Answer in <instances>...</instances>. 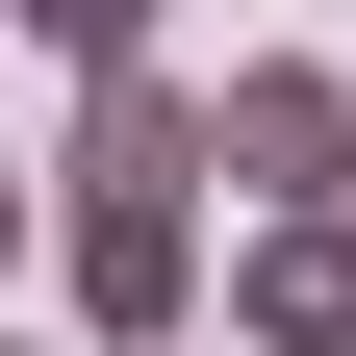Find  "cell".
Here are the masks:
<instances>
[{"instance_id":"4","label":"cell","mask_w":356,"mask_h":356,"mask_svg":"<svg viewBox=\"0 0 356 356\" xmlns=\"http://www.w3.org/2000/svg\"><path fill=\"white\" fill-rule=\"evenodd\" d=\"M229 356H356V204H331V229H254V254H229Z\"/></svg>"},{"instance_id":"5","label":"cell","mask_w":356,"mask_h":356,"mask_svg":"<svg viewBox=\"0 0 356 356\" xmlns=\"http://www.w3.org/2000/svg\"><path fill=\"white\" fill-rule=\"evenodd\" d=\"M26 51H76V76H153V0H0Z\"/></svg>"},{"instance_id":"1","label":"cell","mask_w":356,"mask_h":356,"mask_svg":"<svg viewBox=\"0 0 356 356\" xmlns=\"http://www.w3.org/2000/svg\"><path fill=\"white\" fill-rule=\"evenodd\" d=\"M204 178H229L254 229H331V204H356V76L331 51H254L229 102H204Z\"/></svg>"},{"instance_id":"6","label":"cell","mask_w":356,"mask_h":356,"mask_svg":"<svg viewBox=\"0 0 356 356\" xmlns=\"http://www.w3.org/2000/svg\"><path fill=\"white\" fill-rule=\"evenodd\" d=\"M26 204H51V178H26V153H0V280H26Z\"/></svg>"},{"instance_id":"2","label":"cell","mask_w":356,"mask_h":356,"mask_svg":"<svg viewBox=\"0 0 356 356\" xmlns=\"http://www.w3.org/2000/svg\"><path fill=\"white\" fill-rule=\"evenodd\" d=\"M51 204H204V76H76Z\"/></svg>"},{"instance_id":"3","label":"cell","mask_w":356,"mask_h":356,"mask_svg":"<svg viewBox=\"0 0 356 356\" xmlns=\"http://www.w3.org/2000/svg\"><path fill=\"white\" fill-rule=\"evenodd\" d=\"M178 305H204V204H76V331L178 356Z\"/></svg>"},{"instance_id":"7","label":"cell","mask_w":356,"mask_h":356,"mask_svg":"<svg viewBox=\"0 0 356 356\" xmlns=\"http://www.w3.org/2000/svg\"><path fill=\"white\" fill-rule=\"evenodd\" d=\"M0 356H51V331H0Z\"/></svg>"}]
</instances>
